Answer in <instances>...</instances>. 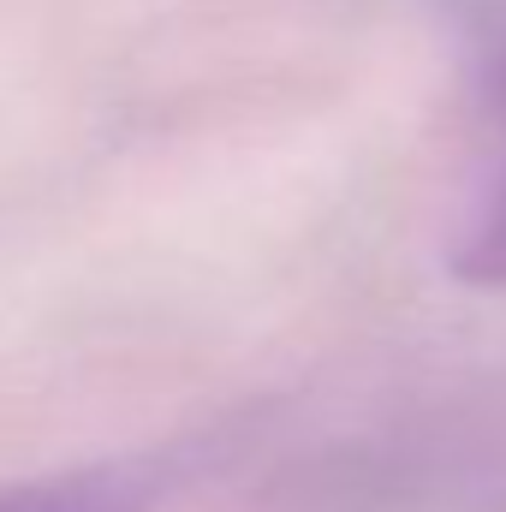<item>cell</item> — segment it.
Wrapping results in <instances>:
<instances>
[{
	"label": "cell",
	"instance_id": "cell-1",
	"mask_svg": "<svg viewBox=\"0 0 506 512\" xmlns=\"http://www.w3.org/2000/svg\"><path fill=\"white\" fill-rule=\"evenodd\" d=\"M137 495L131 471H54L0 483V512H131Z\"/></svg>",
	"mask_w": 506,
	"mask_h": 512
},
{
	"label": "cell",
	"instance_id": "cell-2",
	"mask_svg": "<svg viewBox=\"0 0 506 512\" xmlns=\"http://www.w3.org/2000/svg\"><path fill=\"white\" fill-rule=\"evenodd\" d=\"M495 102H501V120H506V66L495 78ZM447 262H453V274L465 286H489V292L506 286V173H501V185L489 191V203L471 215V227L459 233V245H453Z\"/></svg>",
	"mask_w": 506,
	"mask_h": 512
}]
</instances>
